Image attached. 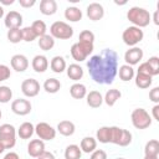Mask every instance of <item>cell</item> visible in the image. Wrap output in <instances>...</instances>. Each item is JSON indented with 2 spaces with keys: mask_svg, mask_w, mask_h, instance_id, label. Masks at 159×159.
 <instances>
[{
  "mask_svg": "<svg viewBox=\"0 0 159 159\" xmlns=\"http://www.w3.org/2000/svg\"><path fill=\"white\" fill-rule=\"evenodd\" d=\"M91 78L98 84H111L118 72V53L104 48L99 55H93L87 61Z\"/></svg>",
  "mask_w": 159,
  "mask_h": 159,
  "instance_id": "obj_1",
  "label": "cell"
},
{
  "mask_svg": "<svg viewBox=\"0 0 159 159\" xmlns=\"http://www.w3.org/2000/svg\"><path fill=\"white\" fill-rule=\"evenodd\" d=\"M127 19L133 24V26L135 27H145L150 24V14L148 10H145L144 7H139V6H133L128 10L127 12Z\"/></svg>",
  "mask_w": 159,
  "mask_h": 159,
  "instance_id": "obj_2",
  "label": "cell"
},
{
  "mask_svg": "<svg viewBox=\"0 0 159 159\" xmlns=\"http://www.w3.org/2000/svg\"><path fill=\"white\" fill-rule=\"evenodd\" d=\"M0 144L5 149H11L16 144V129L12 124L4 123L0 125Z\"/></svg>",
  "mask_w": 159,
  "mask_h": 159,
  "instance_id": "obj_3",
  "label": "cell"
},
{
  "mask_svg": "<svg viewBox=\"0 0 159 159\" xmlns=\"http://www.w3.org/2000/svg\"><path fill=\"white\" fill-rule=\"evenodd\" d=\"M50 34L53 39L68 40L73 36V29L65 21H55L50 26Z\"/></svg>",
  "mask_w": 159,
  "mask_h": 159,
  "instance_id": "obj_4",
  "label": "cell"
},
{
  "mask_svg": "<svg viewBox=\"0 0 159 159\" xmlns=\"http://www.w3.org/2000/svg\"><path fill=\"white\" fill-rule=\"evenodd\" d=\"M93 51V43L88 42H76L71 46V56L75 61L82 62L84 61Z\"/></svg>",
  "mask_w": 159,
  "mask_h": 159,
  "instance_id": "obj_5",
  "label": "cell"
},
{
  "mask_svg": "<svg viewBox=\"0 0 159 159\" xmlns=\"http://www.w3.org/2000/svg\"><path fill=\"white\" fill-rule=\"evenodd\" d=\"M130 119L137 129H147L152 124V117L144 108H135L130 114Z\"/></svg>",
  "mask_w": 159,
  "mask_h": 159,
  "instance_id": "obj_6",
  "label": "cell"
},
{
  "mask_svg": "<svg viewBox=\"0 0 159 159\" xmlns=\"http://www.w3.org/2000/svg\"><path fill=\"white\" fill-rule=\"evenodd\" d=\"M144 37V32L142 29L139 27H135V26H129L127 27L123 34H122V40L125 45L130 46V47H134L135 45H138Z\"/></svg>",
  "mask_w": 159,
  "mask_h": 159,
  "instance_id": "obj_7",
  "label": "cell"
},
{
  "mask_svg": "<svg viewBox=\"0 0 159 159\" xmlns=\"http://www.w3.org/2000/svg\"><path fill=\"white\" fill-rule=\"evenodd\" d=\"M35 133L41 140H52L56 137V129L46 122H40L35 125Z\"/></svg>",
  "mask_w": 159,
  "mask_h": 159,
  "instance_id": "obj_8",
  "label": "cell"
},
{
  "mask_svg": "<svg viewBox=\"0 0 159 159\" xmlns=\"http://www.w3.org/2000/svg\"><path fill=\"white\" fill-rule=\"evenodd\" d=\"M21 92L29 98L36 97L40 92V83L35 78H26L21 83Z\"/></svg>",
  "mask_w": 159,
  "mask_h": 159,
  "instance_id": "obj_9",
  "label": "cell"
},
{
  "mask_svg": "<svg viewBox=\"0 0 159 159\" xmlns=\"http://www.w3.org/2000/svg\"><path fill=\"white\" fill-rule=\"evenodd\" d=\"M31 109H32V106L29 99L17 98L11 102V111L17 116H26L31 112Z\"/></svg>",
  "mask_w": 159,
  "mask_h": 159,
  "instance_id": "obj_10",
  "label": "cell"
},
{
  "mask_svg": "<svg viewBox=\"0 0 159 159\" xmlns=\"http://www.w3.org/2000/svg\"><path fill=\"white\" fill-rule=\"evenodd\" d=\"M143 50L140 47H130L129 50L125 51L124 53V61H125V65H129V66H134V65H138L142 58H143Z\"/></svg>",
  "mask_w": 159,
  "mask_h": 159,
  "instance_id": "obj_11",
  "label": "cell"
},
{
  "mask_svg": "<svg viewBox=\"0 0 159 159\" xmlns=\"http://www.w3.org/2000/svg\"><path fill=\"white\" fill-rule=\"evenodd\" d=\"M5 26L10 30V29H20V26L22 25V15L15 10L9 11L5 15V20H4Z\"/></svg>",
  "mask_w": 159,
  "mask_h": 159,
  "instance_id": "obj_12",
  "label": "cell"
},
{
  "mask_svg": "<svg viewBox=\"0 0 159 159\" xmlns=\"http://www.w3.org/2000/svg\"><path fill=\"white\" fill-rule=\"evenodd\" d=\"M10 65H11V68L15 70L16 72H24L29 67V60H27V57L25 55L16 53V55H14L11 57Z\"/></svg>",
  "mask_w": 159,
  "mask_h": 159,
  "instance_id": "obj_13",
  "label": "cell"
},
{
  "mask_svg": "<svg viewBox=\"0 0 159 159\" xmlns=\"http://www.w3.org/2000/svg\"><path fill=\"white\" fill-rule=\"evenodd\" d=\"M86 12H87L88 19L92 20V21H98V20H101L104 16V9L98 2H91L87 6Z\"/></svg>",
  "mask_w": 159,
  "mask_h": 159,
  "instance_id": "obj_14",
  "label": "cell"
},
{
  "mask_svg": "<svg viewBox=\"0 0 159 159\" xmlns=\"http://www.w3.org/2000/svg\"><path fill=\"white\" fill-rule=\"evenodd\" d=\"M45 152V143L41 139H32L27 144V153L32 158H39Z\"/></svg>",
  "mask_w": 159,
  "mask_h": 159,
  "instance_id": "obj_15",
  "label": "cell"
},
{
  "mask_svg": "<svg viewBox=\"0 0 159 159\" xmlns=\"http://www.w3.org/2000/svg\"><path fill=\"white\" fill-rule=\"evenodd\" d=\"M31 66H32V68H34L35 72H37V73H43V72L48 68V60H47V57L43 56V55H36V56L32 58Z\"/></svg>",
  "mask_w": 159,
  "mask_h": 159,
  "instance_id": "obj_16",
  "label": "cell"
},
{
  "mask_svg": "<svg viewBox=\"0 0 159 159\" xmlns=\"http://www.w3.org/2000/svg\"><path fill=\"white\" fill-rule=\"evenodd\" d=\"M57 11V2L55 0H41L40 1V12L46 16H51Z\"/></svg>",
  "mask_w": 159,
  "mask_h": 159,
  "instance_id": "obj_17",
  "label": "cell"
},
{
  "mask_svg": "<svg viewBox=\"0 0 159 159\" xmlns=\"http://www.w3.org/2000/svg\"><path fill=\"white\" fill-rule=\"evenodd\" d=\"M86 102L91 108H98L103 103V96L98 91H91L86 94Z\"/></svg>",
  "mask_w": 159,
  "mask_h": 159,
  "instance_id": "obj_18",
  "label": "cell"
},
{
  "mask_svg": "<svg viewBox=\"0 0 159 159\" xmlns=\"http://www.w3.org/2000/svg\"><path fill=\"white\" fill-rule=\"evenodd\" d=\"M16 133L21 139H30L35 133V127L31 122H24L22 124H20Z\"/></svg>",
  "mask_w": 159,
  "mask_h": 159,
  "instance_id": "obj_19",
  "label": "cell"
},
{
  "mask_svg": "<svg viewBox=\"0 0 159 159\" xmlns=\"http://www.w3.org/2000/svg\"><path fill=\"white\" fill-rule=\"evenodd\" d=\"M66 72H67L68 78L72 80V81H76V82L80 81L83 77V68L77 63H71L66 68Z\"/></svg>",
  "mask_w": 159,
  "mask_h": 159,
  "instance_id": "obj_20",
  "label": "cell"
},
{
  "mask_svg": "<svg viewBox=\"0 0 159 159\" xmlns=\"http://www.w3.org/2000/svg\"><path fill=\"white\" fill-rule=\"evenodd\" d=\"M70 94L75 98V99H82L86 97L87 94V88L83 83L76 82L70 87Z\"/></svg>",
  "mask_w": 159,
  "mask_h": 159,
  "instance_id": "obj_21",
  "label": "cell"
},
{
  "mask_svg": "<svg viewBox=\"0 0 159 159\" xmlns=\"http://www.w3.org/2000/svg\"><path fill=\"white\" fill-rule=\"evenodd\" d=\"M76 130V127L73 124V122L71 120H61L58 124H57V132L65 137H70L75 133Z\"/></svg>",
  "mask_w": 159,
  "mask_h": 159,
  "instance_id": "obj_22",
  "label": "cell"
},
{
  "mask_svg": "<svg viewBox=\"0 0 159 159\" xmlns=\"http://www.w3.org/2000/svg\"><path fill=\"white\" fill-rule=\"evenodd\" d=\"M120 97H122L120 91L117 89V88H112V89H108V91L106 92V94H104V97H103V102H104L107 106L112 107V106H114V104L117 103V101H118Z\"/></svg>",
  "mask_w": 159,
  "mask_h": 159,
  "instance_id": "obj_23",
  "label": "cell"
},
{
  "mask_svg": "<svg viewBox=\"0 0 159 159\" xmlns=\"http://www.w3.org/2000/svg\"><path fill=\"white\" fill-rule=\"evenodd\" d=\"M50 67L55 73H62L67 68L66 60L62 56H55V57H52V60L50 62Z\"/></svg>",
  "mask_w": 159,
  "mask_h": 159,
  "instance_id": "obj_24",
  "label": "cell"
},
{
  "mask_svg": "<svg viewBox=\"0 0 159 159\" xmlns=\"http://www.w3.org/2000/svg\"><path fill=\"white\" fill-rule=\"evenodd\" d=\"M80 148H81V150L83 153H87V154L92 153L97 148V140H96V138H93V137H84L81 140Z\"/></svg>",
  "mask_w": 159,
  "mask_h": 159,
  "instance_id": "obj_25",
  "label": "cell"
},
{
  "mask_svg": "<svg viewBox=\"0 0 159 159\" xmlns=\"http://www.w3.org/2000/svg\"><path fill=\"white\" fill-rule=\"evenodd\" d=\"M135 86L138 88H142V89H145V88H149L152 86V82H153V77L149 76V75H144V73H138L135 75Z\"/></svg>",
  "mask_w": 159,
  "mask_h": 159,
  "instance_id": "obj_26",
  "label": "cell"
},
{
  "mask_svg": "<svg viewBox=\"0 0 159 159\" xmlns=\"http://www.w3.org/2000/svg\"><path fill=\"white\" fill-rule=\"evenodd\" d=\"M65 17L71 22H77L82 19V11L77 6H68L65 10Z\"/></svg>",
  "mask_w": 159,
  "mask_h": 159,
  "instance_id": "obj_27",
  "label": "cell"
},
{
  "mask_svg": "<svg viewBox=\"0 0 159 159\" xmlns=\"http://www.w3.org/2000/svg\"><path fill=\"white\" fill-rule=\"evenodd\" d=\"M117 75H119V78L123 82H128V81L133 80V77H134V68L129 65H122L118 68Z\"/></svg>",
  "mask_w": 159,
  "mask_h": 159,
  "instance_id": "obj_28",
  "label": "cell"
},
{
  "mask_svg": "<svg viewBox=\"0 0 159 159\" xmlns=\"http://www.w3.org/2000/svg\"><path fill=\"white\" fill-rule=\"evenodd\" d=\"M82 150L77 144H70L65 149V159H81Z\"/></svg>",
  "mask_w": 159,
  "mask_h": 159,
  "instance_id": "obj_29",
  "label": "cell"
},
{
  "mask_svg": "<svg viewBox=\"0 0 159 159\" xmlns=\"http://www.w3.org/2000/svg\"><path fill=\"white\" fill-rule=\"evenodd\" d=\"M96 140L103 144L111 143V127H101L96 132Z\"/></svg>",
  "mask_w": 159,
  "mask_h": 159,
  "instance_id": "obj_30",
  "label": "cell"
},
{
  "mask_svg": "<svg viewBox=\"0 0 159 159\" xmlns=\"http://www.w3.org/2000/svg\"><path fill=\"white\" fill-rule=\"evenodd\" d=\"M61 88V82L57 78H47L43 82V89L47 93H57Z\"/></svg>",
  "mask_w": 159,
  "mask_h": 159,
  "instance_id": "obj_31",
  "label": "cell"
},
{
  "mask_svg": "<svg viewBox=\"0 0 159 159\" xmlns=\"http://www.w3.org/2000/svg\"><path fill=\"white\" fill-rule=\"evenodd\" d=\"M55 46V39L51 35H43L39 37V47L43 51H50Z\"/></svg>",
  "mask_w": 159,
  "mask_h": 159,
  "instance_id": "obj_32",
  "label": "cell"
},
{
  "mask_svg": "<svg viewBox=\"0 0 159 159\" xmlns=\"http://www.w3.org/2000/svg\"><path fill=\"white\" fill-rule=\"evenodd\" d=\"M144 154L145 155H158L159 154V142L157 139H152L147 142L144 147Z\"/></svg>",
  "mask_w": 159,
  "mask_h": 159,
  "instance_id": "obj_33",
  "label": "cell"
},
{
  "mask_svg": "<svg viewBox=\"0 0 159 159\" xmlns=\"http://www.w3.org/2000/svg\"><path fill=\"white\" fill-rule=\"evenodd\" d=\"M31 29L34 30V32L36 34L37 37H41L43 35H46V24L42 21V20H35L32 24H31Z\"/></svg>",
  "mask_w": 159,
  "mask_h": 159,
  "instance_id": "obj_34",
  "label": "cell"
},
{
  "mask_svg": "<svg viewBox=\"0 0 159 159\" xmlns=\"http://www.w3.org/2000/svg\"><path fill=\"white\" fill-rule=\"evenodd\" d=\"M7 40L11 43H19L20 41H22V34H21V29H10L6 34Z\"/></svg>",
  "mask_w": 159,
  "mask_h": 159,
  "instance_id": "obj_35",
  "label": "cell"
},
{
  "mask_svg": "<svg viewBox=\"0 0 159 159\" xmlns=\"http://www.w3.org/2000/svg\"><path fill=\"white\" fill-rule=\"evenodd\" d=\"M12 98V91L7 86H0V103H7Z\"/></svg>",
  "mask_w": 159,
  "mask_h": 159,
  "instance_id": "obj_36",
  "label": "cell"
},
{
  "mask_svg": "<svg viewBox=\"0 0 159 159\" xmlns=\"http://www.w3.org/2000/svg\"><path fill=\"white\" fill-rule=\"evenodd\" d=\"M21 34H22V41H26V42H32L34 40L37 39V36L34 32V30L31 29V26H26V27L21 29Z\"/></svg>",
  "mask_w": 159,
  "mask_h": 159,
  "instance_id": "obj_37",
  "label": "cell"
},
{
  "mask_svg": "<svg viewBox=\"0 0 159 159\" xmlns=\"http://www.w3.org/2000/svg\"><path fill=\"white\" fill-rule=\"evenodd\" d=\"M147 63H148V66L152 71V75L158 76L159 75V57L158 56H152V57H149Z\"/></svg>",
  "mask_w": 159,
  "mask_h": 159,
  "instance_id": "obj_38",
  "label": "cell"
},
{
  "mask_svg": "<svg viewBox=\"0 0 159 159\" xmlns=\"http://www.w3.org/2000/svg\"><path fill=\"white\" fill-rule=\"evenodd\" d=\"M130 143H132V133L129 130H127V129H122V134H120L118 145L119 147H127Z\"/></svg>",
  "mask_w": 159,
  "mask_h": 159,
  "instance_id": "obj_39",
  "label": "cell"
},
{
  "mask_svg": "<svg viewBox=\"0 0 159 159\" xmlns=\"http://www.w3.org/2000/svg\"><path fill=\"white\" fill-rule=\"evenodd\" d=\"M78 41L80 42H88V43H93L94 42V34L89 30H83L80 36H78Z\"/></svg>",
  "mask_w": 159,
  "mask_h": 159,
  "instance_id": "obj_40",
  "label": "cell"
},
{
  "mask_svg": "<svg viewBox=\"0 0 159 159\" xmlns=\"http://www.w3.org/2000/svg\"><path fill=\"white\" fill-rule=\"evenodd\" d=\"M122 129L123 128H119V127H116V125L111 127V143L118 145V142H119V138H120V134H122Z\"/></svg>",
  "mask_w": 159,
  "mask_h": 159,
  "instance_id": "obj_41",
  "label": "cell"
},
{
  "mask_svg": "<svg viewBox=\"0 0 159 159\" xmlns=\"http://www.w3.org/2000/svg\"><path fill=\"white\" fill-rule=\"evenodd\" d=\"M11 76V71L6 65H0V82L9 80Z\"/></svg>",
  "mask_w": 159,
  "mask_h": 159,
  "instance_id": "obj_42",
  "label": "cell"
},
{
  "mask_svg": "<svg viewBox=\"0 0 159 159\" xmlns=\"http://www.w3.org/2000/svg\"><path fill=\"white\" fill-rule=\"evenodd\" d=\"M149 99L152 102H154L155 104L159 103V87H154V88L150 89V92H149Z\"/></svg>",
  "mask_w": 159,
  "mask_h": 159,
  "instance_id": "obj_43",
  "label": "cell"
},
{
  "mask_svg": "<svg viewBox=\"0 0 159 159\" xmlns=\"http://www.w3.org/2000/svg\"><path fill=\"white\" fill-rule=\"evenodd\" d=\"M89 159H107V153L102 149H96L91 153Z\"/></svg>",
  "mask_w": 159,
  "mask_h": 159,
  "instance_id": "obj_44",
  "label": "cell"
},
{
  "mask_svg": "<svg viewBox=\"0 0 159 159\" xmlns=\"http://www.w3.org/2000/svg\"><path fill=\"white\" fill-rule=\"evenodd\" d=\"M19 2H20V6H22V7H25V9L32 7V6L36 4L35 0H20Z\"/></svg>",
  "mask_w": 159,
  "mask_h": 159,
  "instance_id": "obj_45",
  "label": "cell"
},
{
  "mask_svg": "<svg viewBox=\"0 0 159 159\" xmlns=\"http://www.w3.org/2000/svg\"><path fill=\"white\" fill-rule=\"evenodd\" d=\"M37 159H56V158H55V155H53L51 152H46V150H45Z\"/></svg>",
  "mask_w": 159,
  "mask_h": 159,
  "instance_id": "obj_46",
  "label": "cell"
},
{
  "mask_svg": "<svg viewBox=\"0 0 159 159\" xmlns=\"http://www.w3.org/2000/svg\"><path fill=\"white\" fill-rule=\"evenodd\" d=\"M152 113H153L154 119L159 122V104H155V106L152 108Z\"/></svg>",
  "mask_w": 159,
  "mask_h": 159,
  "instance_id": "obj_47",
  "label": "cell"
},
{
  "mask_svg": "<svg viewBox=\"0 0 159 159\" xmlns=\"http://www.w3.org/2000/svg\"><path fill=\"white\" fill-rule=\"evenodd\" d=\"M2 159H20V157H19L17 153H15V152H10V153L5 154V157H4Z\"/></svg>",
  "mask_w": 159,
  "mask_h": 159,
  "instance_id": "obj_48",
  "label": "cell"
},
{
  "mask_svg": "<svg viewBox=\"0 0 159 159\" xmlns=\"http://www.w3.org/2000/svg\"><path fill=\"white\" fill-rule=\"evenodd\" d=\"M158 14H159V11L157 10V11L154 12V16H153V21H154V24H155V25H159V20H158Z\"/></svg>",
  "mask_w": 159,
  "mask_h": 159,
  "instance_id": "obj_49",
  "label": "cell"
},
{
  "mask_svg": "<svg viewBox=\"0 0 159 159\" xmlns=\"http://www.w3.org/2000/svg\"><path fill=\"white\" fill-rule=\"evenodd\" d=\"M2 5H11V4H14V0H10V1H6V0H1L0 1Z\"/></svg>",
  "mask_w": 159,
  "mask_h": 159,
  "instance_id": "obj_50",
  "label": "cell"
},
{
  "mask_svg": "<svg viewBox=\"0 0 159 159\" xmlns=\"http://www.w3.org/2000/svg\"><path fill=\"white\" fill-rule=\"evenodd\" d=\"M144 159H158V155H144Z\"/></svg>",
  "mask_w": 159,
  "mask_h": 159,
  "instance_id": "obj_51",
  "label": "cell"
},
{
  "mask_svg": "<svg viewBox=\"0 0 159 159\" xmlns=\"http://www.w3.org/2000/svg\"><path fill=\"white\" fill-rule=\"evenodd\" d=\"M4 16V9H2V6H0V19Z\"/></svg>",
  "mask_w": 159,
  "mask_h": 159,
  "instance_id": "obj_52",
  "label": "cell"
},
{
  "mask_svg": "<svg viewBox=\"0 0 159 159\" xmlns=\"http://www.w3.org/2000/svg\"><path fill=\"white\" fill-rule=\"evenodd\" d=\"M4 150H5V148H4V147L0 144V154H1V153H4Z\"/></svg>",
  "mask_w": 159,
  "mask_h": 159,
  "instance_id": "obj_53",
  "label": "cell"
},
{
  "mask_svg": "<svg viewBox=\"0 0 159 159\" xmlns=\"http://www.w3.org/2000/svg\"><path fill=\"white\" fill-rule=\"evenodd\" d=\"M1 116H2V113H1V109H0V119H1Z\"/></svg>",
  "mask_w": 159,
  "mask_h": 159,
  "instance_id": "obj_54",
  "label": "cell"
},
{
  "mask_svg": "<svg viewBox=\"0 0 159 159\" xmlns=\"http://www.w3.org/2000/svg\"><path fill=\"white\" fill-rule=\"evenodd\" d=\"M116 159H124V158H116Z\"/></svg>",
  "mask_w": 159,
  "mask_h": 159,
  "instance_id": "obj_55",
  "label": "cell"
}]
</instances>
